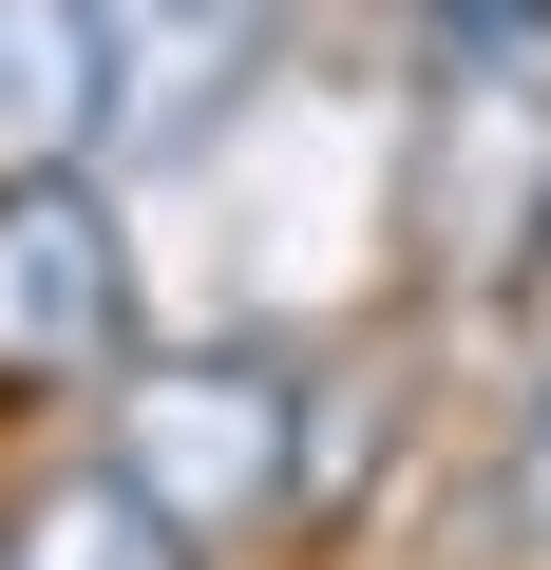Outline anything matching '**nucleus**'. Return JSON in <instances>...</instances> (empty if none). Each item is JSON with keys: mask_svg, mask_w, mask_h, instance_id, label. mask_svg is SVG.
I'll list each match as a JSON object with an SVG mask.
<instances>
[{"mask_svg": "<svg viewBox=\"0 0 551 570\" xmlns=\"http://www.w3.org/2000/svg\"><path fill=\"white\" fill-rule=\"evenodd\" d=\"M0 570H209V551H190V532H171V513H152L115 456H77V475H39V494H20Z\"/></svg>", "mask_w": 551, "mask_h": 570, "instance_id": "obj_5", "label": "nucleus"}, {"mask_svg": "<svg viewBox=\"0 0 551 570\" xmlns=\"http://www.w3.org/2000/svg\"><path fill=\"white\" fill-rule=\"evenodd\" d=\"M494 513H513V551H551V400L513 419V475H494Z\"/></svg>", "mask_w": 551, "mask_h": 570, "instance_id": "obj_7", "label": "nucleus"}, {"mask_svg": "<svg viewBox=\"0 0 551 570\" xmlns=\"http://www.w3.org/2000/svg\"><path fill=\"white\" fill-rule=\"evenodd\" d=\"M115 134V58H96V0H0V190H39Z\"/></svg>", "mask_w": 551, "mask_h": 570, "instance_id": "obj_4", "label": "nucleus"}, {"mask_svg": "<svg viewBox=\"0 0 551 570\" xmlns=\"http://www.w3.org/2000/svg\"><path fill=\"white\" fill-rule=\"evenodd\" d=\"M437 39H456L475 96H532L551 77V0H437Z\"/></svg>", "mask_w": 551, "mask_h": 570, "instance_id": "obj_6", "label": "nucleus"}, {"mask_svg": "<svg viewBox=\"0 0 551 570\" xmlns=\"http://www.w3.org/2000/svg\"><path fill=\"white\" fill-rule=\"evenodd\" d=\"M115 475L190 532V551H247V532H305V381L266 343H171L115 381Z\"/></svg>", "mask_w": 551, "mask_h": 570, "instance_id": "obj_1", "label": "nucleus"}, {"mask_svg": "<svg viewBox=\"0 0 551 570\" xmlns=\"http://www.w3.org/2000/svg\"><path fill=\"white\" fill-rule=\"evenodd\" d=\"M115 343H134V247H115L96 171L0 190V381H77Z\"/></svg>", "mask_w": 551, "mask_h": 570, "instance_id": "obj_2", "label": "nucleus"}, {"mask_svg": "<svg viewBox=\"0 0 551 570\" xmlns=\"http://www.w3.org/2000/svg\"><path fill=\"white\" fill-rule=\"evenodd\" d=\"M96 58H115V134L171 153V134H209V115L247 96L266 0H96Z\"/></svg>", "mask_w": 551, "mask_h": 570, "instance_id": "obj_3", "label": "nucleus"}]
</instances>
